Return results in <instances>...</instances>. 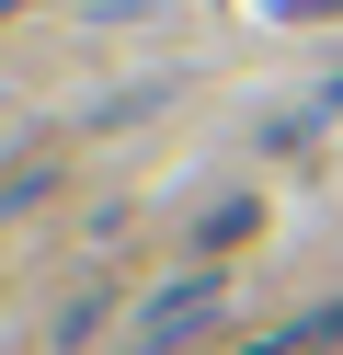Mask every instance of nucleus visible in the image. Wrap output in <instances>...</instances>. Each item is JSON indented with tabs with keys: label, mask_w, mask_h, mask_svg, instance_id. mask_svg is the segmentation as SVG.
Here are the masks:
<instances>
[{
	"label": "nucleus",
	"mask_w": 343,
	"mask_h": 355,
	"mask_svg": "<svg viewBox=\"0 0 343 355\" xmlns=\"http://www.w3.org/2000/svg\"><path fill=\"white\" fill-rule=\"evenodd\" d=\"M252 218H263L252 195H240V207H218V218H206V252H229V241H252Z\"/></svg>",
	"instance_id": "f03ea898"
},
{
	"label": "nucleus",
	"mask_w": 343,
	"mask_h": 355,
	"mask_svg": "<svg viewBox=\"0 0 343 355\" xmlns=\"http://www.w3.org/2000/svg\"><path fill=\"white\" fill-rule=\"evenodd\" d=\"M206 321H218V275H183L172 298H149V309H137V344H149V355H172L183 332H206Z\"/></svg>",
	"instance_id": "f257e3e1"
}]
</instances>
